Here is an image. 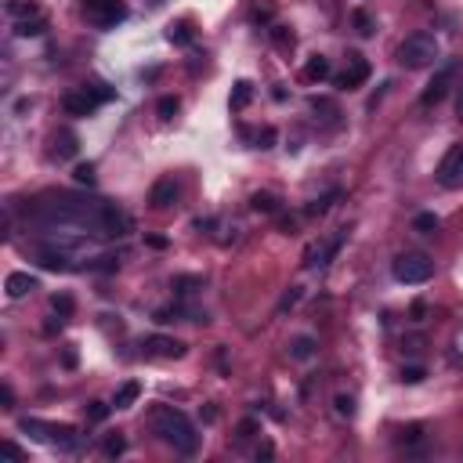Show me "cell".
<instances>
[{
	"label": "cell",
	"instance_id": "obj_1",
	"mask_svg": "<svg viewBox=\"0 0 463 463\" xmlns=\"http://www.w3.org/2000/svg\"><path fill=\"white\" fill-rule=\"evenodd\" d=\"M152 431L160 435V442H167L181 456H192L200 449V435H196V427H192V420L174 405H156L152 409Z\"/></svg>",
	"mask_w": 463,
	"mask_h": 463
},
{
	"label": "cell",
	"instance_id": "obj_2",
	"mask_svg": "<svg viewBox=\"0 0 463 463\" xmlns=\"http://www.w3.org/2000/svg\"><path fill=\"white\" fill-rule=\"evenodd\" d=\"M435 58H438V40L431 33H409L398 44V62L405 69H427L435 65Z\"/></svg>",
	"mask_w": 463,
	"mask_h": 463
},
{
	"label": "cell",
	"instance_id": "obj_3",
	"mask_svg": "<svg viewBox=\"0 0 463 463\" xmlns=\"http://www.w3.org/2000/svg\"><path fill=\"white\" fill-rule=\"evenodd\" d=\"M112 98V91L105 87V84H91V87H80V91H69L65 98H62V109L69 112V116H91L102 102H109Z\"/></svg>",
	"mask_w": 463,
	"mask_h": 463
},
{
	"label": "cell",
	"instance_id": "obj_4",
	"mask_svg": "<svg viewBox=\"0 0 463 463\" xmlns=\"http://www.w3.org/2000/svg\"><path fill=\"white\" fill-rule=\"evenodd\" d=\"M435 276V261L423 257V254H402L395 261V279L405 283V286H420Z\"/></svg>",
	"mask_w": 463,
	"mask_h": 463
},
{
	"label": "cell",
	"instance_id": "obj_5",
	"mask_svg": "<svg viewBox=\"0 0 463 463\" xmlns=\"http://www.w3.org/2000/svg\"><path fill=\"white\" fill-rule=\"evenodd\" d=\"M84 15L91 26L98 29H112L127 18V4L124 0H84Z\"/></svg>",
	"mask_w": 463,
	"mask_h": 463
},
{
	"label": "cell",
	"instance_id": "obj_6",
	"mask_svg": "<svg viewBox=\"0 0 463 463\" xmlns=\"http://www.w3.org/2000/svg\"><path fill=\"white\" fill-rule=\"evenodd\" d=\"M94 228L98 236H109V239H120L131 232V217L116 207V203H98V217H94Z\"/></svg>",
	"mask_w": 463,
	"mask_h": 463
},
{
	"label": "cell",
	"instance_id": "obj_7",
	"mask_svg": "<svg viewBox=\"0 0 463 463\" xmlns=\"http://www.w3.org/2000/svg\"><path fill=\"white\" fill-rule=\"evenodd\" d=\"M438 185L442 188H463V145H452L438 163Z\"/></svg>",
	"mask_w": 463,
	"mask_h": 463
},
{
	"label": "cell",
	"instance_id": "obj_8",
	"mask_svg": "<svg viewBox=\"0 0 463 463\" xmlns=\"http://www.w3.org/2000/svg\"><path fill=\"white\" fill-rule=\"evenodd\" d=\"M366 80H369V62H366L359 51H347V65H344V72L337 76V87L355 91V87H362Z\"/></svg>",
	"mask_w": 463,
	"mask_h": 463
},
{
	"label": "cell",
	"instance_id": "obj_9",
	"mask_svg": "<svg viewBox=\"0 0 463 463\" xmlns=\"http://www.w3.org/2000/svg\"><path fill=\"white\" fill-rule=\"evenodd\" d=\"M145 352L152 355V359H181L185 355V344L178 340V337H148L145 340Z\"/></svg>",
	"mask_w": 463,
	"mask_h": 463
},
{
	"label": "cell",
	"instance_id": "obj_10",
	"mask_svg": "<svg viewBox=\"0 0 463 463\" xmlns=\"http://www.w3.org/2000/svg\"><path fill=\"white\" fill-rule=\"evenodd\" d=\"M449 84H452V65H449V69H442V72L435 76V80H431L427 87H423V94H420V105H423V109L438 105V102L449 94Z\"/></svg>",
	"mask_w": 463,
	"mask_h": 463
},
{
	"label": "cell",
	"instance_id": "obj_11",
	"mask_svg": "<svg viewBox=\"0 0 463 463\" xmlns=\"http://www.w3.org/2000/svg\"><path fill=\"white\" fill-rule=\"evenodd\" d=\"M174 200H178V185H174V178H160L156 185H152V192H148V203L156 207V210L174 207Z\"/></svg>",
	"mask_w": 463,
	"mask_h": 463
},
{
	"label": "cell",
	"instance_id": "obj_12",
	"mask_svg": "<svg viewBox=\"0 0 463 463\" xmlns=\"http://www.w3.org/2000/svg\"><path fill=\"white\" fill-rule=\"evenodd\" d=\"M4 290H8V297H26V293L36 290V279L29 272H11L8 283H4Z\"/></svg>",
	"mask_w": 463,
	"mask_h": 463
},
{
	"label": "cell",
	"instance_id": "obj_13",
	"mask_svg": "<svg viewBox=\"0 0 463 463\" xmlns=\"http://www.w3.org/2000/svg\"><path fill=\"white\" fill-rule=\"evenodd\" d=\"M36 261H40V268H48V272H69V257L62 250L40 246V250H36Z\"/></svg>",
	"mask_w": 463,
	"mask_h": 463
},
{
	"label": "cell",
	"instance_id": "obj_14",
	"mask_svg": "<svg viewBox=\"0 0 463 463\" xmlns=\"http://www.w3.org/2000/svg\"><path fill=\"white\" fill-rule=\"evenodd\" d=\"M329 58L326 55H312L307 58V65H304V80H312V84H319V80H329Z\"/></svg>",
	"mask_w": 463,
	"mask_h": 463
},
{
	"label": "cell",
	"instance_id": "obj_15",
	"mask_svg": "<svg viewBox=\"0 0 463 463\" xmlns=\"http://www.w3.org/2000/svg\"><path fill=\"white\" fill-rule=\"evenodd\" d=\"M44 427H48V442L51 445H62V449H72L76 445V431L69 427V423H44Z\"/></svg>",
	"mask_w": 463,
	"mask_h": 463
},
{
	"label": "cell",
	"instance_id": "obj_16",
	"mask_svg": "<svg viewBox=\"0 0 463 463\" xmlns=\"http://www.w3.org/2000/svg\"><path fill=\"white\" fill-rule=\"evenodd\" d=\"M76 134L72 131H58L55 134V160H69V156H76Z\"/></svg>",
	"mask_w": 463,
	"mask_h": 463
},
{
	"label": "cell",
	"instance_id": "obj_17",
	"mask_svg": "<svg viewBox=\"0 0 463 463\" xmlns=\"http://www.w3.org/2000/svg\"><path fill=\"white\" fill-rule=\"evenodd\" d=\"M138 395H141V383H138V380H127L124 388L116 391V402H112V405H116V409H131V405L138 402Z\"/></svg>",
	"mask_w": 463,
	"mask_h": 463
},
{
	"label": "cell",
	"instance_id": "obj_18",
	"mask_svg": "<svg viewBox=\"0 0 463 463\" xmlns=\"http://www.w3.org/2000/svg\"><path fill=\"white\" fill-rule=\"evenodd\" d=\"M250 207H254L257 214H279V196H272V192H254Z\"/></svg>",
	"mask_w": 463,
	"mask_h": 463
},
{
	"label": "cell",
	"instance_id": "obj_19",
	"mask_svg": "<svg viewBox=\"0 0 463 463\" xmlns=\"http://www.w3.org/2000/svg\"><path fill=\"white\" fill-rule=\"evenodd\" d=\"M315 347H319V344H315L312 337H293V340H290V355L300 359V362H307V359L315 355Z\"/></svg>",
	"mask_w": 463,
	"mask_h": 463
},
{
	"label": "cell",
	"instance_id": "obj_20",
	"mask_svg": "<svg viewBox=\"0 0 463 463\" xmlns=\"http://www.w3.org/2000/svg\"><path fill=\"white\" fill-rule=\"evenodd\" d=\"M44 29H48V22H44L40 15H33V18H22V22L15 26V33H18V36H40Z\"/></svg>",
	"mask_w": 463,
	"mask_h": 463
},
{
	"label": "cell",
	"instance_id": "obj_21",
	"mask_svg": "<svg viewBox=\"0 0 463 463\" xmlns=\"http://www.w3.org/2000/svg\"><path fill=\"white\" fill-rule=\"evenodd\" d=\"M250 98H254V84H246V80H239L236 84V91H232V109H246L250 105Z\"/></svg>",
	"mask_w": 463,
	"mask_h": 463
},
{
	"label": "cell",
	"instance_id": "obj_22",
	"mask_svg": "<svg viewBox=\"0 0 463 463\" xmlns=\"http://www.w3.org/2000/svg\"><path fill=\"white\" fill-rule=\"evenodd\" d=\"M413 228H416V232H423V236H435V232L442 228V221H438V214H416Z\"/></svg>",
	"mask_w": 463,
	"mask_h": 463
},
{
	"label": "cell",
	"instance_id": "obj_23",
	"mask_svg": "<svg viewBox=\"0 0 463 463\" xmlns=\"http://www.w3.org/2000/svg\"><path fill=\"white\" fill-rule=\"evenodd\" d=\"M272 44L279 51H290L293 48V29L290 26H272Z\"/></svg>",
	"mask_w": 463,
	"mask_h": 463
},
{
	"label": "cell",
	"instance_id": "obj_24",
	"mask_svg": "<svg viewBox=\"0 0 463 463\" xmlns=\"http://www.w3.org/2000/svg\"><path fill=\"white\" fill-rule=\"evenodd\" d=\"M124 449H127V438H124V435H109V438L102 442V452H105L109 459H116V456H124Z\"/></svg>",
	"mask_w": 463,
	"mask_h": 463
},
{
	"label": "cell",
	"instance_id": "obj_25",
	"mask_svg": "<svg viewBox=\"0 0 463 463\" xmlns=\"http://www.w3.org/2000/svg\"><path fill=\"white\" fill-rule=\"evenodd\" d=\"M116 268H120V257L102 254V257H94V261L87 264V272H116Z\"/></svg>",
	"mask_w": 463,
	"mask_h": 463
},
{
	"label": "cell",
	"instance_id": "obj_26",
	"mask_svg": "<svg viewBox=\"0 0 463 463\" xmlns=\"http://www.w3.org/2000/svg\"><path fill=\"white\" fill-rule=\"evenodd\" d=\"M51 307H55L58 319H69V315H72V297H69V293H55V297H51Z\"/></svg>",
	"mask_w": 463,
	"mask_h": 463
},
{
	"label": "cell",
	"instance_id": "obj_27",
	"mask_svg": "<svg viewBox=\"0 0 463 463\" xmlns=\"http://www.w3.org/2000/svg\"><path fill=\"white\" fill-rule=\"evenodd\" d=\"M167 40L185 48V44H192V33H188V26H185V22H178V26H170V29H167Z\"/></svg>",
	"mask_w": 463,
	"mask_h": 463
},
{
	"label": "cell",
	"instance_id": "obj_28",
	"mask_svg": "<svg viewBox=\"0 0 463 463\" xmlns=\"http://www.w3.org/2000/svg\"><path fill=\"white\" fill-rule=\"evenodd\" d=\"M200 286H203L200 276H178V279H174V290H178V293H192V290H200Z\"/></svg>",
	"mask_w": 463,
	"mask_h": 463
},
{
	"label": "cell",
	"instance_id": "obj_29",
	"mask_svg": "<svg viewBox=\"0 0 463 463\" xmlns=\"http://www.w3.org/2000/svg\"><path fill=\"white\" fill-rule=\"evenodd\" d=\"M178 109H181V102H178V98H170V94L156 102V112L163 116V120H174V112H178Z\"/></svg>",
	"mask_w": 463,
	"mask_h": 463
},
{
	"label": "cell",
	"instance_id": "obj_30",
	"mask_svg": "<svg viewBox=\"0 0 463 463\" xmlns=\"http://www.w3.org/2000/svg\"><path fill=\"white\" fill-rule=\"evenodd\" d=\"M72 178H76V185H94V163H76Z\"/></svg>",
	"mask_w": 463,
	"mask_h": 463
},
{
	"label": "cell",
	"instance_id": "obj_31",
	"mask_svg": "<svg viewBox=\"0 0 463 463\" xmlns=\"http://www.w3.org/2000/svg\"><path fill=\"white\" fill-rule=\"evenodd\" d=\"M333 203H337V192H329V196H322V200H315V203H307V214H312V217H315V214H326Z\"/></svg>",
	"mask_w": 463,
	"mask_h": 463
},
{
	"label": "cell",
	"instance_id": "obj_32",
	"mask_svg": "<svg viewBox=\"0 0 463 463\" xmlns=\"http://www.w3.org/2000/svg\"><path fill=\"white\" fill-rule=\"evenodd\" d=\"M352 22H355L359 36H373V18H369L366 11H355V15H352Z\"/></svg>",
	"mask_w": 463,
	"mask_h": 463
},
{
	"label": "cell",
	"instance_id": "obj_33",
	"mask_svg": "<svg viewBox=\"0 0 463 463\" xmlns=\"http://www.w3.org/2000/svg\"><path fill=\"white\" fill-rule=\"evenodd\" d=\"M254 141H257V148H272L276 145V127H261L254 134Z\"/></svg>",
	"mask_w": 463,
	"mask_h": 463
},
{
	"label": "cell",
	"instance_id": "obj_34",
	"mask_svg": "<svg viewBox=\"0 0 463 463\" xmlns=\"http://www.w3.org/2000/svg\"><path fill=\"white\" fill-rule=\"evenodd\" d=\"M333 405H337V413H340V416H355V398H352V395H337V402H333Z\"/></svg>",
	"mask_w": 463,
	"mask_h": 463
},
{
	"label": "cell",
	"instance_id": "obj_35",
	"mask_svg": "<svg viewBox=\"0 0 463 463\" xmlns=\"http://www.w3.org/2000/svg\"><path fill=\"white\" fill-rule=\"evenodd\" d=\"M254 435H257V420H243L239 427H236V438H239V442H246V438H254Z\"/></svg>",
	"mask_w": 463,
	"mask_h": 463
},
{
	"label": "cell",
	"instance_id": "obj_36",
	"mask_svg": "<svg viewBox=\"0 0 463 463\" xmlns=\"http://www.w3.org/2000/svg\"><path fill=\"white\" fill-rule=\"evenodd\" d=\"M105 416H109V405H105V402H91V405H87V420L102 423Z\"/></svg>",
	"mask_w": 463,
	"mask_h": 463
},
{
	"label": "cell",
	"instance_id": "obj_37",
	"mask_svg": "<svg viewBox=\"0 0 463 463\" xmlns=\"http://www.w3.org/2000/svg\"><path fill=\"white\" fill-rule=\"evenodd\" d=\"M423 376H427V373H423V366H405V369H402V380H405V383H420Z\"/></svg>",
	"mask_w": 463,
	"mask_h": 463
},
{
	"label": "cell",
	"instance_id": "obj_38",
	"mask_svg": "<svg viewBox=\"0 0 463 463\" xmlns=\"http://www.w3.org/2000/svg\"><path fill=\"white\" fill-rule=\"evenodd\" d=\"M297 300H300V286H293V290H290V293L279 300V315H283V312H290V307H293Z\"/></svg>",
	"mask_w": 463,
	"mask_h": 463
},
{
	"label": "cell",
	"instance_id": "obj_39",
	"mask_svg": "<svg viewBox=\"0 0 463 463\" xmlns=\"http://www.w3.org/2000/svg\"><path fill=\"white\" fill-rule=\"evenodd\" d=\"M0 402H4V409H15V395H11V388L4 383V388H0Z\"/></svg>",
	"mask_w": 463,
	"mask_h": 463
},
{
	"label": "cell",
	"instance_id": "obj_40",
	"mask_svg": "<svg viewBox=\"0 0 463 463\" xmlns=\"http://www.w3.org/2000/svg\"><path fill=\"white\" fill-rule=\"evenodd\" d=\"M11 15H36L33 4H11Z\"/></svg>",
	"mask_w": 463,
	"mask_h": 463
},
{
	"label": "cell",
	"instance_id": "obj_41",
	"mask_svg": "<svg viewBox=\"0 0 463 463\" xmlns=\"http://www.w3.org/2000/svg\"><path fill=\"white\" fill-rule=\"evenodd\" d=\"M145 243H148L152 250H163V246H167V239H163V236H145Z\"/></svg>",
	"mask_w": 463,
	"mask_h": 463
},
{
	"label": "cell",
	"instance_id": "obj_42",
	"mask_svg": "<svg viewBox=\"0 0 463 463\" xmlns=\"http://www.w3.org/2000/svg\"><path fill=\"white\" fill-rule=\"evenodd\" d=\"M420 431H423V427H420V423H413V427H409V431H402V438H405V442H416V438H420Z\"/></svg>",
	"mask_w": 463,
	"mask_h": 463
},
{
	"label": "cell",
	"instance_id": "obj_43",
	"mask_svg": "<svg viewBox=\"0 0 463 463\" xmlns=\"http://www.w3.org/2000/svg\"><path fill=\"white\" fill-rule=\"evenodd\" d=\"M4 452H8V456H15V459H22V449H18L15 442H4Z\"/></svg>",
	"mask_w": 463,
	"mask_h": 463
},
{
	"label": "cell",
	"instance_id": "obj_44",
	"mask_svg": "<svg viewBox=\"0 0 463 463\" xmlns=\"http://www.w3.org/2000/svg\"><path fill=\"white\" fill-rule=\"evenodd\" d=\"M62 362H65V369L76 366V352H72V347H65V359H62Z\"/></svg>",
	"mask_w": 463,
	"mask_h": 463
},
{
	"label": "cell",
	"instance_id": "obj_45",
	"mask_svg": "<svg viewBox=\"0 0 463 463\" xmlns=\"http://www.w3.org/2000/svg\"><path fill=\"white\" fill-rule=\"evenodd\" d=\"M456 112H459V120H463V94H459V102H456Z\"/></svg>",
	"mask_w": 463,
	"mask_h": 463
}]
</instances>
